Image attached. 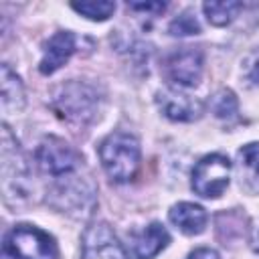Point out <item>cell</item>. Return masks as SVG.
<instances>
[{
    "mask_svg": "<svg viewBox=\"0 0 259 259\" xmlns=\"http://www.w3.org/2000/svg\"><path fill=\"white\" fill-rule=\"evenodd\" d=\"M83 259H127L107 223H91L83 233Z\"/></svg>",
    "mask_w": 259,
    "mask_h": 259,
    "instance_id": "6",
    "label": "cell"
},
{
    "mask_svg": "<svg viewBox=\"0 0 259 259\" xmlns=\"http://www.w3.org/2000/svg\"><path fill=\"white\" fill-rule=\"evenodd\" d=\"M26 164L24 158L20 154L18 144L12 140L8 125H2V186L4 190L10 186V182H14V192L22 188V184L26 182Z\"/></svg>",
    "mask_w": 259,
    "mask_h": 259,
    "instance_id": "10",
    "label": "cell"
},
{
    "mask_svg": "<svg viewBox=\"0 0 259 259\" xmlns=\"http://www.w3.org/2000/svg\"><path fill=\"white\" fill-rule=\"evenodd\" d=\"M99 160L113 182H130L140 168V144L132 134L113 132L101 142Z\"/></svg>",
    "mask_w": 259,
    "mask_h": 259,
    "instance_id": "1",
    "label": "cell"
},
{
    "mask_svg": "<svg viewBox=\"0 0 259 259\" xmlns=\"http://www.w3.org/2000/svg\"><path fill=\"white\" fill-rule=\"evenodd\" d=\"M241 8H243V4L233 2V0H214V2L202 4V10H204L208 22L214 26H225V24L233 22Z\"/></svg>",
    "mask_w": 259,
    "mask_h": 259,
    "instance_id": "15",
    "label": "cell"
},
{
    "mask_svg": "<svg viewBox=\"0 0 259 259\" xmlns=\"http://www.w3.org/2000/svg\"><path fill=\"white\" fill-rule=\"evenodd\" d=\"M186 259H219V253L214 249H208V247H202V249H196L192 251Z\"/></svg>",
    "mask_w": 259,
    "mask_h": 259,
    "instance_id": "21",
    "label": "cell"
},
{
    "mask_svg": "<svg viewBox=\"0 0 259 259\" xmlns=\"http://www.w3.org/2000/svg\"><path fill=\"white\" fill-rule=\"evenodd\" d=\"M2 259H59V247L42 229L16 225L4 237Z\"/></svg>",
    "mask_w": 259,
    "mask_h": 259,
    "instance_id": "2",
    "label": "cell"
},
{
    "mask_svg": "<svg viewBox=\"0 0 259 259\" xmlns=\"http://www.w3.org/2000/svg\"><path fill=\"white\" fill-rule=\"evenodd\" d=\"M36 164L45 174L51 176H65L71 174L79 164L81 156L61 138H45L36 148Z\"/></svg>",
    "mask_w": 259,
    "mask_h": 259,
    "instance_id": "5",
    "label": "cell"
},
{
    "mask_svg": "<svg viewBox=\"0 0 259 259\" xmlns=\"http://www.w3.org/2000/svg\"><path fill=\"white\" fill-rule=\"evenodd\" d=\"M170 243V235L160 223H150L142 231H132L127 235V255L130 259H152Z\"/></svg>",
    "mask_w": 259,
    "mask_h": 259,
    "instance_id": "8",
    "label": "cell"
},
{
    "mask_svg": "<svg viewBox=\"0 0 259 259\" xmlns=\"http://www.w3.org/2000/svg\"><path fill=\"white\" fill-rule=\"evenodd\" d=\"M166 77L172 85L178 87H194L202 77V55L196 49H182L168 57L166 61Z\"/></svg>",
    "mask_w": 259,
    "mask_h": 259,
    "instance_id": "7",
    "label": "cell"
},
{
    "mask_svg": "<svg viewBox=\"0 0 259 259\" xmlns=\"http://www.w3.org/2000/svg\"><path fill=\"white\" fill-rule=\"evenodd\" d=\"M168 30L174 36H188V34H198L200 32V24H198V20L190 12H182L180 16H176L170 22Z\"/></svg>",
    "mask_w": 259,
    "mask_h": 259,
    "instance_id": "18",
    "label": "cell"
},
{
    "mask_svg": "<svg viewBox=\"0 0 259 259\" xmlns=\"http://www.w3.org/2000/svg\"><path fill=\"white\" fill-rule=\"evenodd\" d=\"M170 223L186 235H198L206 227V210L194 202H178L168 212Z\"/></svg>",
    "mask_w": 259,
    "mask_h": 259,
    "instance_id": "12",
    "label": "cell"
},
{
    "mask_svg": "<svg viewBox=\"0 0 259 259\" xmlns=\"http://www.w3.org/2000/svg\"><path fill=\"white\" fill-rule=\"evenodd\" d=\"M243 77L251 85H259V47L253 49L243 61Z\"/></svg>",
    "mask_w": 259,
    "mask_h": 259,
    "instance_id": "19",
    "label": "cell"
},
{
    "mask_svg": "<svg viewBox=\"0 0 259 259\" xmlns=\"http://www.w3.org/2000/svg\"><path fill=\"white\" fill-rule=\"evenodd\" d=\"M71 8L89 20H107L115 12V2H71Z\"/></svg>",
    "mask_w": 259,
    "mask_h": 259,
    "instance_id": "17",
    "label": "cell"
},
{
    "mask_svg": "<svg viewBox=\"0 0 259 259\" xmlns=\"http://www.w3.org/2000/svg\"><path fill=\"white\" fill-rule=\"evenodd\" d=\"M251 247H253L255 253H259V227L255 229V233H253V237H251Z\"/></svg>",
    "mask_w": 259,
    "mask_h": 259,
    "instance_id": "22",
    "label": "cell"
},
{
    "mask_svg": "<svg viewBox=\"0 0 259 259\" xmlns=\"http://www.w3.org/2000/svg\"><path fill=\"white\" fill-rule=\"evenodd\" d=\"M241 188L257 194L259 192V142H251L243 146L237 154Z\"/></svg>",
    "mask_w": 259,
    "mask_h": 259,
    "instance_id": "13",
    "label": "cell"
},
{
    "mask_svg": "<svg viewBox=\"0 0 259 259\" xmlns=\"http://www.w3.org/2000/svg\"><path fill=\"white\" fill-rule=\"evenodd\" d=\"M2 109L8 111H16L24 105V89L20 79L10 71V67L4 63L2 65Z\"/></svg>",
    "mask_w": 259,
    "mask_h": 259,
    "instance_id": "14",
    "label": "cell"
},
{
    "mask_svg": "<svg viewBox=\"0 0 259 259\" xmlns=\"http://www.w3.org/2000/svg\"><path fill=\"white\" fill-rule=\"evenodd\" d=\"M160 111L172 121H194L202 115V103L178 89H162L156 93Z\"/></svg>",
    "mask_w": 259,
    "mask_h": 259,
    "instance_id": "9",
    "label": "cell"
},
{
    "mask_svg": "<svg viewBox=\"0 0 259 259\" xmlns=\"http://www.w3.org/2000/svg\"><path fill=\"white\" fill-rule=\"evenodd\" d=\"M75 47H77V36L73 32H69V30L55 32L49 38V42L45 45V53L38 63V71L42 75H51L57 69H61L75 53Z\"/></svg>",
    "mask_w": 259,
    "mask_h": 259,
    "instance_id": "11",
    "label": "cell"
},
{
    "mask_svg": "<svg viewBox=\"0 0 259 259\" xmlns=\"http://www.w3.org/2000/svg\"><path fill=\"white\" fill-rule=\"evenodd\" d=\"M51 105L63 119L85 123L97 111V93L87 83L69 81L53 91Z\"/></svg>",
    "mask_w": 259,
    "mask_h": 259,
    "instance_id": "3",
    "label": "cell"
},
{
    "mask_svg": "<svg viewBox=\"0 0 259 259\" xmlns=\"http://www.w3.org/2000/svg\"><path fill=\"white\" fill-rule=\"evenodd\" d=\"M231 180V160L223 154L204 156L192 170V190L202 198H219Z\"/></svg>",
    "mask_w": 259,
    "mask_h": 259,
    "instance_id": "4",
    "label": "cell"
},
{
    "mask_svg": "<svg viewBox=\"0 0 259 259\" xmlns=\"http://www.w3.org/2000/svg\"><path fill=\"white\" fill-rule=\"evenodd\" d=\"M210 109L219 119H233V117H237L239 101H237V97L231 89H221L212 95Z\"/></svg>",
    "mask_w": 259,
    "mask_h": 259,
    "instance_id": "16",
    "label": "cell"
},
{
    "mask_svg": "<svg viewBox=\"0 0 259 259\" xmlns=\"http://www.w3.org/2000/svg\"><path fill=\"white\" fill-rule=\"evenodd\" d=\"M130 8H132V10H140V12L158 14V12H164L166 4H164V2H132Z\"/></svg>",
    "mask_w": 259,
    "mask_h": 259,
    "instance_id": "20",
    "label": "cell"
}]
</instances>
